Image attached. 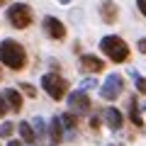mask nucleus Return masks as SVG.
Wrapping results in <instances>:
<instances>
[{"instance_id": "f257e3e1", "label": "nucleus", "mask_w": 146, "mask_h": 146, "mask_svg": "<svg viewBox=\"0 0 146 146\" xmlns=\"http://www.w3.org/2000/svg\"><path fill=\"white\" fill-rule=\"evenodd\" d=\"M0 63L10 71H25L27 63H29V56H27V49L22 46L15 39H3L0 42Z\"/></svg>"}, {"instance_id": "f03ea898", "label": "nucleus", "mask_w": 146, "mask_h": 146, "mask_svg": "<svg viewBox=\"0 0 146 146\" xmlns=\"http://www.w3.org/2000/svg\"><path fill=\"white\" fill-rule=\"evenodd\" d=\"M100 51H102L105 58H110L112 63H127L131 56L129 44L122 39L119 34H105L100 39Z\"/></svg>"}, {"instance_id": "7ed1b4c3", "label": "nucleus", "mask_w": 146, "mask_h": 146, "mask_svg": "<svg viewBox=\"0 0 146 146\" xmlns=\"http://www.w3.org/2000/svg\"><path fill=\"white\" fill-rule=\"evenodd\" d=\"M7 22H10L12 29H27V27L34 22V10H32L27 3H10L7 5Z\"/></svg>"}, {"instance_id": "20e7f679", "label": "nucleus", "mask_w": 146, "mask_h": 146, "mask_svg": "<svg viewBox=\"0 0 146 146\" xmlns=\"http://www.w3.org/2000/svg\"><path fill=\"white\" fill-rule=\"evenodd\" d=\"M39 85L51 100H63L68 95V80L63 76H58V73H44Z\"/></svg>"}, {"instance_id": "39448f33", "label": "nucleus", "mask_w": 146, "mask_h": 146, "mask_svg": "<svg viewBox=\"0 0 146 146\" xmlns=\"http://www.w3.org/2000/svg\"><path fill=\"white\" fill-rule=\"evenodd\" d=\"M122 93H124V78L119 73H110L105 78V83L100 85V98L107 100V102H115Z\"/></svg>"}, {"instance_id": "423d86ee", "label": "nucleus", "mask_w": 146, "mask_h": 146, "mask_svg": "<svg viewBox=\"0 0 146 146\" xmlns=\"http://www.w3.org/2000/svg\"><path fill=\"white\" fill-rule=\"evenodd\" d=\"M42 29H44V36L51 39V42H63V39L68 36L66 25H63L58 17H54V15H46L42 20Z\"/></svg>"}, {"instance_id": "0eeeda50", "label": "nucleus", "mask_w": 146, "mask_h": 146, "mask_svg": "<svg viewBox=\"0 0 146 146\" xmlns=\"http://www.w3.org/2000/svg\"><path fill=\"white\" fill-rule=\"evenodd\" d=\"M78 68L85 76H98V73L105 71V61L100 56H95V54H83V56L78 58Z\"/></svg>"}, {"instance_id": "6e6552de", "label": "nucleus", "mask_w": 146, "mask_h": 146, "mask_svg": "<svg viewBox=\"0 0 146 146\" xmlns=\"http://www.w3.org/2000/svg\"><path fill=\"white\" fill-rule=\"evenodd\" d=\"M100 20L105 22V25H117V22H119V5H117L115 0H102V3H100Z\"/></svg>"}, {"instance_id": "1a4fd4ad", "label": "nucleus", "mask_w": 146, "mask_h": 146, "mask_svg": "<svg viewBox=\"0 0 146 146\" xmlns=\"http://www.w3.org/2000/svg\"><path fill=\"white\" fill-rule=\"evenodd\" d=\"M102 119H105V127L112 129V131H119L124 127V115L117 107H105L102 110Z\"/></svg>"}, {"instance_id": "9d476101", "label": "nucleus", "mask_w": 146, "mask_h": 146, "mask_svg": "<svg viewBox=\"0 0 146 146\" xmlns=\"http://www.w3.org/2000/svg\"><path fill=\"white\" fill-rule=\"evenodd\" d=\"M68 105H71L73 110H78V112H85V110H90V98L85 90H73V93L66 95Z\"/></svg>"}, {"instance_id": "9b49d317", "label": "nucleus", "mask_w": 146, "mask_h": 146, "mask_svg": "<svg viewBox=\"0 0 146 146\" xmlns=\"http://www.w3.org/2000/svg\"><path fill=\"white\" fill-rule=\"evenodd\" d=\"M3 95H5V100H7V105H10V110L12 112H22V105H25V93H22L20 88H5L3 90Z\"/></svg>"}, {"instance_id": "f8f14e48", "label": "nucleus", "mask_w": 146, "mask_h": 146, "mask_svg": "<svg viewBox=\"0 0 146 146\" xmlns=\"http://www.w3.org/2000/svg\"><path fill=\"white\" fill-rule=\"evenodd\" d=\"M63 119L61 117H54L51 122H49V141H51V146H58L63 141Z\"/></svg>"}, {"instance_id": "ddd939ff", "label": "nucleus", "mask_w": 146, "mask_h": 146, "mask_svg": "<svg viewBox=\"0 0 146 146\" xmlns=\"http://www.w3.org/2000/svg\"><path fill=\"white\" fill-rule=\"evenodd\" d=\"M17 129H20V136H22V141H25V144H34L36 131H34V127H32V122H20V124H17Z\"/></svg>"}, {"instance_id": "4468645a", "label": "nucleus", "mask_w": 146, "mask_h": 146, "mask_svg": "<svg viewBox=\"0 0 146 146\" xmlns=\"http://www.w3.org/2000/svg\"><path fill=\"white\" fill-rule=\"evenodd\" d=\"M129 119L134 122L136 127H144V117H141V107H139V102H136V98L129 100Z\"/></svg>"}, {"instance_id": "2eb2a0df", "label": "nucleus", "mask_w": 146, "mask_h": 146, "mask_svg": "<svg viewBox=\"0 0 146 146\" xmlns=\"http://www.w3.org/2000/svg\"><path fill=\"white\" fill-rule=\"evenodd\" d=\"M32 127H34L36 136H44V134L49 131V124H46V119H44V117H34V122H32Z\"/></svg>"}, {"instance_id": "dca6fc26", "label": "nucleus", "mask_w": 146, "mask_h": 146, "mask_svg": "<svg viewBox=\"0 0 146 146\" xmlns=\"http://www.w3.org/2000/svg\"><path fill=\"white\" fill-rule=\"evenodd\" d=\"M93 88H100L98 80H95L93 76H88V78H83V80L78 83V90H85V93H88V90H93Z\"/></svg>"}, {"instance_id": "f3484780", "label": "nucleus", "mask_w": 146, "mask_h": 146, "mask_svg": "<svg viewBox=\"0 0 146 146\" xmlns=\"http://www.w3.org/2000/svg\"><path fill=\"white\" fill-rule=\"evenodd\" d=\"M131 78H134V85H136V90H139L141 95H146V78H144V76H139L136 71H131Z\"/></svg>"}, {"instance_id": "a211bd4d", "label": "nucleus", "mask_w": 146, "mask_h": 146, "mask_svg": "<svg viewBox=\"0 0 146 146\" xmlns=\"http://www.w3.org/2000/svg\"><path fill=\"white\" fill-rule=\"evenodd\" d=\"M12 129H15L12 122H3V124H0V136H3V139H10V136H12Z\"/></svg>"}, {"instance_id": "6ab92c4d", "label": "nucleus", "mask_w": 146, "mask_h": 146, "mask_svg": "<svg viewBox=\"0 0 146 146\" xmlns=\"http://www.w3.org/2000/svg\"><path fill=\"white\" fill-rule=\"evenodd\" d=\"M61 119H63V127H66L68 131L76 127V117H73V112H66V115H61Z\"/></svg>"}, {"instance_id": "aec40b11", "label": "nucleus", "mask_w": 146, "mask_h": 146, "mask_svg": "<svg viewBox=\"0 0 146 146\" xmlns=\"http://www.w3.org/2000/svg\"><path fill=\"white\" fill-rule=\"evenodd\" d=\"M17 88H20L22 93L27 95V98H36V88H34V85H29V83H20Z\"/></svg>"}, {"instance_id": "412c9836", "label": "nucleus", "mask_w": 146, "mask_h": 146, "mask_svg": "<svg viewBox=\"0 0 146 146\" xmlns=\"http://www.w3.org/2000/svg\"><path fill=\"white\" fill-rule=\"evenodd\" d=\"M7 112H12V110H10V105H7V100H5V95L0 93V117H5Z\"/></svg>"}, {"instance_id": "4be33fe9", "label": "nucleus", "mask_w": 146, "mask_h": 146, "mask_svg": "<svg viewBox=\"0 0 146 146\" xmlns=\"http://www.w3.org/2000/svg\"><path fill=\"white\" fill-rule=\"evenodd\" d=\"M136 10H139V15L146 20V0H136Z\"/></svg>"}, {"instance_id": "5701e85b", "label": "nucleus", "mask_w": 146, "mask_h": 146, "mask_svg": "<svg viewBox=\"0 0 146 146\" xmlns=\"http://www.w3.org/2000/svg\"><path fill=\"white\" fill-rule=\"evenodd\" d=\"M136 49H139V54H144V56H146V36L136 42Z\"/></svg>"}, {"instance_id": "b1692460", "label": "nucleus", "mask_w": 146, "mask_h": 146, "mask_svg": "<svg viewBox=\"0 0 146 146\" xmlns=\"http://www.w3.org/2000/svg\"><path fill=\"white\" fill-rule=\"evenodd\" d=\"M5 146H27V144H25V141H17V139H10Z\"/></svg>"}, {"instance_id": "393cba45", "label": "nucleus", "mask_w": 146, "mask_h": 146, "mask_svg": "<svg viewBox=\"0 0 146 146\" xmlns=\"http://www.w3.org/2000/svg\"><path fill=\"white\" fill-rule=\"evenodd\" d=\"M100 124V117H90V129H98Z\"/></svg>"}, {"instance_id": "a878e982", "label": "nucleus", "mask_w": 146, "mask_h": 146, "mask_svg": "<svg viewBox=\"0 0 146 146\" xmlns=\"http://www.w3.org/2000/svg\"><path fill=\"white\" fill-rule=\"evenodd\" d=\"M10 3H12V0H0V7H7Z\"/></svg>"}, {"instance_id": "bb28decb", "label": "nucleus", "mask_w": 146, "mask_h": 146, "mask_svg": "<svg viewBox=\"0 0 146 146\" xmlns=\"http://www.w3.org/2000/svg\"><path fill=\"white\" fill-rule=\"evenodd\" d=\"M58 3H61V5H71L73 0H58Z\"/></svg>"}, {"instance_id": "cd10ccee", "label": "nucleus", "mask_w": 146, "mask_h": 146, "mask_svg": "<svg viewBox=\"0 0 146 146\" xmlns=\"http://www.w3.org/2000/svg\"><path fill=\"white\" fill-rule=\"evenodd\" d=\"M112 146H122V144H112Z\"/></svg>"}, {"instance_id": "c85d7f7f", "label": "nucleus", "mask_w": 146, "mask_h": 146, "mask_svg": "<svg viewBox=\"0 0 146 146\" xmlns=\"http://www.w3.org/2000/svg\"><path fill=\"white\" fill-rule=\"evenodd\" d=\"M0 78H3V73H0Z\"/></svg>"}]
</instances>
